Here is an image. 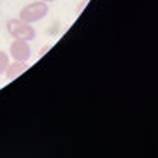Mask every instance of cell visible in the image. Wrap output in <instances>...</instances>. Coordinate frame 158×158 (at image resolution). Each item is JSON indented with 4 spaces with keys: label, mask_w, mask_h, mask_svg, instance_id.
<instances>
[{
    "label": "cell",
    "mask_w": 158,
    "mask_h": 158,
    "mask_svg": "<svg viewBox=\"0 0 158 158\" xmlns=\"http://www.w3.org/2000/svg\"><path fill=\"white\" fill-rule=\"evenodd\" d=\"M27 69H28V63L27 62H18V60H14L12 63L7 65L6 76H7V79H16V77H19Z\"/></svg>",
    "instance_id": "cell-4"
},
{
    "label": "cell",
    "mask_w": 158,
    "mask_h": 158,
    "mask_svg": "<svg viewBox=\"0 0 158 158\" xmlns=\"http://www.w3.org/2000/svg\"><path fill=\"white\" fill-rule=\"evenodd\" d=\"M48 11H49V9H48V4H46V2H42V0L30 2V4H27V6L19 11V19L32 25V23L42 19V18L48 14Z\"/></svg>",
    "instance_id": "cell-1"
},
{
    "label": "cell",
    "mask_w": 158,
    "mask_h": 158,
    "mask_svg": "<svg viewBox=\"0 0 158 158\" xmlns=\"http://www.w3.org/2000/svg\"><path fill=\"white\" fill-rule=\"evenodd\" d=\"M7 32L11 34V37H14V39H23V40H32V39H35V35H37L34 27H32L30 23L21 21L19 18L7 21Z\"/></svg>",
    "instance_id": "cell-2"
},
{
    "label": "cell",
    "mask_w": 158,
    "mask_h": 158,
    "mask_svg": "<svg viewBox=\"0 0 158 158\" xmlns=\"http://www.w3.org/2000/svg\"><path fill=\"white\" fill-rule=\"evenodd\" d=\"M9 55L7 53H4V51H0V76L2 74H6L7 70V65H9Z\"/></svg>",
    "instance_id": "cell-5"
},
{
    "label": "cell",
    "mask_w": 158,
    "mask_h": 158,
    "mask_svg": "<svg viewBox=\"0 0 158 158\" xmlns=\"http://www.w3.org/2000/svg\"><path fill=\"white\" fill-rule=\"evenodd\" d=\"M42 2H46V4H48V2H55V0H42Z\"/></svg>",
    "instance_id": "cell-6"
},
{
    "label": "cell",
    "mask_w": 158,
    "mask_h": 158,
    "mask_svg": "<svg viewBox=\"0 0 158 158\" xmlns=\"http://www.w3.org/2000/svg\"><path fill=\"white\" fill-rule=\"evenodd\" d=\"M9 53L11 56L18 62H27L30 56H32V49H30L28 40L23 39H14L11 42V48H9Z\"/></svg>",
    "instance_id": "cell-3"
}]
</instances>
